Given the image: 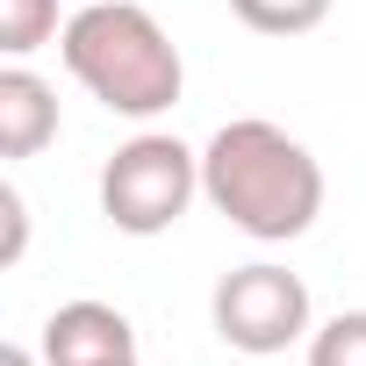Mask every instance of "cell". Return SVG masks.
Here are the masks:
<instances>
[{
    "mask_svg": "<svg viewBox=\"0 0 366 366\" xmlns=\"http://www.w3.org/2000/svg\"><path fill=\"white\" fill-rule=\"evenodd\" d=\"M44 366H129L137 330L115 302H65L44 316Z\"/></svg>",
    "mask_w": 366,
    "mask_h": 366,
    "instance_id": "obj_5",
    "label": "cell"
},
{
    "mask_svg": "<svg viewBox=\"0 0 366 366\" xmlns=\"http://www.w3.org/2000/svg\"><path fill=\"white\" fill-rule=\"evenodd\" d=\"M209 323L230 352L244 359H273L287 345H302L316 323H309V287L302 273L273 266V259H252V266H230L209 295Z\"/></svg>",
    "mask_w": 366,
    "mask_h": 366,
    "instance_id": "obj_4",
    "label": "cell"
},
{
    "mask_svg": "<svg viewBox=\"0 0 366 366\" xmlns=\"http://www.w3.org/2000/svg\"><path fill=\"white\" fill-rule=\"evenodd\" d=\"M309 366H366V309H337L309 330Z\"/></svg>",
    "mask_w": 366,
    "mask_h": 366,
    "instance_id": "obj_9",
    "label": "cell"
},
{
    "mask_svg": "<svg viewBox=\"0 0 366 366\" xmlns=\"http://www.w3.org/2000/svg\"><path fill=\"white\" fill-rule=\"evenodd\" d=\"M330 8L337 0H230V15L259 36H309L330 22Z\"/></svg>",
    "mask_w": 366,
    "mask_h": 366,
    "instance_id": "obj_7",
    "label": "cell"
},
{
    "mask_svg": "<svg viewBox=\"0 0 366 366\" xmlns=\"http://www.w3.org/2000/svg\"><path fill=\"white\" fill-rule=\"evenodd\" d=\"M202 194L230 230L259 244H295L323 216V165L280 122L237 115L202 144Z\"/></svg>",
    "mask_w": 366,
    "mask_h": 366,
    "instance_id": "obj_1",
    "label": "cell"
},
{
    "mask_svg": "<svg viewBox=\"0 0 366 366\" xmlns=\"http://www.w3.org/2000/svg\"><path fill=\"white\" fill-rule=\"evenodd\" d=\"M0 216H8V237H0V266H15V259H22V244H29V202H22V187H0Z\"/></svg>",
    "mask_w": 366,
    "mask_h": 366,
    "instance_id": "obj_10",
    "label": "cell"
},
{
    "mask_svg": "<svg viewBox=\"0 0 366 366\" xmlns=\"http://www.w3.org/2000/svg\"><path fill=\"white\" fill-rule=\"evenodd\" d=\"M0 366H36V352H29V345H8V352H0Z\"/></svg>",
    "mask_w": 366,
    "mask_h": 366,
    "instance_id": "obj_11",
    "label": "cell"
},
{
    "mask_svg": "<svg viewBox=\"0 0 366 366\" xmlns=\"http://www.w3.org/2000/svg\"><path fill=\"white\" fill-rule=\"evenodd\" d=\"M51 36H65L58 29V0H0V51L8 58H29Z\"/></svg>",
    "mask_w": 366,
    "mask_h": 366,
    "instance_id": "obj_8",
    "label": "cell"
},
{
    "mask_svg": "<svg viewBox=\"0 0 366 366\" xmlns=\"http://www.w3.org/2000/svg\"><path fill=\"white\" fill-rule=\"evenodd\" d=\"M58 137V86L22 58L0 72V158H36Z\"/></svg>",
    "mask_w": 366,
    "mask_h": 366,
    "instance_id": "obj_6",
    "label": "cell"
},
{
    "mask_svg": "<svg viewBox=\"0 0 366 366\" xmlns=\"http://www.w3.org/2000/svg\"><path fill=\"white\" fill-rule=\"evenodd\" d=\"M194 194H202V151H187L165 129H137L101 165V216L122 237H165L194 209Z\"/></svg>",
    "mask_w": 366,
    "mask_h": 366,
    "instance_id": "obj_3",
    "label": "cell"
},
{
    "mask_svg": "<svg viewBox=\"0 0 366 366\" xmlns=\"http://www.w3.org/2000/svg\"><path fill=\"white\" fill-rule=\"evenodd\" d=\"M129 366H137V359H129Z\"/></svg>",
    "mask_w": 366,
    "mask_h": 366,
    "instance_id": "obj_12",
    "label": "cell"
},
{
    "mask_svg": "<svg viewBox=\"0 0 366 366\" xmlns=\"http://www.w3.org/2000/svg\"><path fill=\"white\" fill-rule=\"evenodd\" d=\"M58 58L108 115H129V122L165 115L179 101V86H187L179 44L137 0H86L65 22V36H58Z\"/></svg>",
    "mask_w": 366,
    "mask_h": 366,
    "instance_id": "obj_2",
    "label": "cell"
}]
</instances>
